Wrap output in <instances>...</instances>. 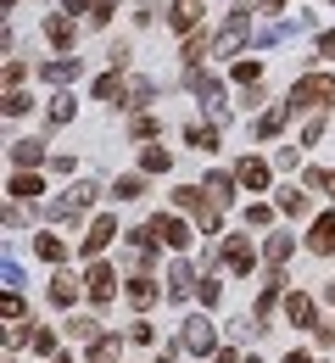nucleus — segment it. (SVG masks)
Returning <instances> with one entry per match:
<instances>
[{"mask_svg": "<svg viewBox=\"0 0 335 363\" xmlns=\"http://www.w3.org/2000/svg\"><path fill=\"white\" fill-rule=\"evenodd\" d=\"M280 207H285V213H296V218H302V213H307V196H302V190L290 184V190H280Z\"/></svg>", "mask_w": 335, "mask_h": 363, "instance_id": "24", "label": "nucleus"}, {"mask_svg": "<svg viewBox=\"0 0 335 363\" xmlns=\"http://www.w3.org/2000/svg\"><path fill=\"white\" fill-rule=\"evenodd\" d=\"M40 190H45V184L34 179V174H11V196H17V201H23V196H28V201H34V196H40Z\"/></svg>", "mask_w": 335, "mask_h": 363, "instance_id": "19", "label": "nucleus"}, {"mask_svg": "<svg viewBox=\"0 0 335 363\" xmlns=\"http://www.w3.org/2000/svg\"><path fill=\"white\" fill-rule=\"evenodd\" d=\"M151 229H157V240H168V246H174V252H185V246H191V229L179 224V218H174V213H168V218H162V213H157V218H151Z\"/></svg>", "mask_w": 335, "mask_h": 363, "instance_id": "2", "label": "nucleus"}, {"mask_svg": "<svg viewBox=\"0 0 335 363\" xmlns=\"http://www.w3.org/2000/svg\"><path fill=\"white\" fill-rule=\"evenodd\" d=\"M235 184H246V190H268V162H263V157H240Z\"/></svg>", "mask_w": 335, "mask_h": 363, "instance_id": "3", "label": "nucleus"}, {"mask_svg": "<svg viewBox=\"0 0 335 363\" xmlns=\"http://www.w3.org/2000/svg\"><path fill=\"white\" fill-rule=\"evenodd\" d=\"M28 112V95L23 90H6V118H23Z\"/></svg>", "mask_w": 335, "mask_h": 363, "instance_id": "28", "label": "nucleus"}, {"mask_svg": "<svg viewBox=\"0 0 335 363\" xmlns=\"http://www.w3.org/2000/svg\"><path fill=\"white\" fill-rule=\"evenodd\" d=\"M319 56H335V34H324V40H319Z\"/></svg>", "mask_w": 335, "mask_h": 363, "instance_id": "32", "label": "nucleus"}, {"mask_svg": "<svg viewBox=\"0 0 335 363\" xmlns=\"http://www.w3.org/2000/svg\"><path fill=\"white\" fill-rule=\"evenodd\" d=\"M45 40L56 50H73V23H67V17H50V23H45Z\"/></svg>", "mask_w": 335, "mask_h": 363, "instance_id": "13", "label": "nucleus"}, {"mask_svg": "<svg viewBox=\"0 0 335 363\" xmlns=\"http://www.w3.org/2000/svg\"><path fill=\"white\" fill-rule=\"evenodd\" d=\"M335 101V79L330 73H307V79H296V90H290V112H302V106H330Z\"/></svg>", "mask_w": 335, "mask_h": 363, "instance_id": "1", "label": "nucleus"}, {"mask_svg": "<svg viewBox=\"0 0 335 363\" xmlns=\"http://www.w3.org/2000/svg\"><path fill=\"white\" fill-rule=\"evenodd\" d=\"M96 95H101V101H112V95L123 101V79H118V73H106V79H96Z\"/></svg>", "mask_w": 335, "mask_h": 363, "instance_id": "25", "label": "nucleus"}, {"mask_svg": "<svg viewBox=\"0 0 335 363\" xmlns=\"http://www.w3.org/2000/svg\"><path fill=\"white\" fill-rule=\"evenodd\" d=\"M285 318L296 324V330H307V324H319V318H313V296H302V291H290V296H285Z\"/></svg>", "mask_w": 335, "mask_h": 363, "instance_id": "7", "label": "nucleus"}, {"mask_svg": "<svg viewBox=\"0 0 335 363\" xmlns=\"http://www.w3.org/2000/svg\"><path fill=\"white\" fill-rule=\"evenodd\" d=\"M11 162H17V168H34V162H45V145H40V140H17V145H11Z\"/></svg>", "mask_w": 335, "mask_h": 363, "instance_id": "11", "label": "nucleus"}, {"mask_svg": "<svg viewBox=\"0 0 335 363\" xmlns=\"http://www.w3.org/2000/svg\"><path fill=\"white\" fill-rule=\"evenodd\" d=\"M263 252H268V263H285V257H290V235H274Z\"/></svg>", "mask_w": 335, "mask_h": 363, "instance_id": "26", "label": "nucleus"}, {"mask_svg": "<svg viewBox=\"0 0 335 363\" xmlns=\"http://www.w3.org/2000/svg\"><path fill=\"white\" fill-rule=\"evenodd\" d=\"M307 246H313L319 257H335V213H324V218L313 224V235H307Z\"/></svg>", "mask_w": 335, "mask_h": 363, "instance_id": "6", "label": "nucleus"}, {"mask_svg": "<svg viewBox=\"0 0 335 363\" xmlns=\"http://www.w3.org/2000/svg\"><path fill=\"white\" fill-rule=\"evenodd\" d=\"M218 363H240V352H218Z\"/></svg>", "mask_w": 335, "mask_h": 363, "instance_id": "35", "label": "nucleus"}, {"mask_svg": "<svg viewBox=\"0 0 335 363\" xmlns=\"http://www.w3.org/2000/svg\"><path fill=\"white\" fill-rule=\"evenodd\" d=\"M28 347H34V352H56V335H50V330H34V341H28Z\"/></svg>", "mask_w": 335, "mask_h": 363, "instance_id": "31", "label": "nucleus"}, {"mask_svg": "<svg viewBox=\"0 0 335 363\" xmlns=\"http://www.w3.org/2000/svg\"><path fill=\"white\" fill-rule=\"evenodd\" d=\"M285 363H313V358H307V352H285Z\"/></svg>", "mask_w": 335, "mask_h": 363, "instance_id": "34", "label": "nucleus"}, {"mask_svg": "<svg viewBox=\"0 0 335 363\" xmlns=\"http://www.w3.org/2000/svg\"><path fill=\"white\" fill-rule=\"evenodd\" d=\"M135 196H145V179L140 174H123L118 179V201H135Z\"/></svg>", "mask_w": 335, "mask_h": 363, "instance_id": "22", "label": "nucleus"}, {"mask_svg": "<svg viewBox=\"0 0 335 363\" xmlns=\"http://www.w3.org/2000/svg\"><path fill=\"white\" fill-rule=\"evenodd\" d=\"M140 162H145V174H168V162H174V157H168L162 145H151V151H145Z\"/></svg>", "mask_w": 335, "mask_h": 363, "instance_id": "23", "label": "nucleus"}, {"mask_svg": "<svg viewBox=\"0 0 335 363\" xmlns=\"http://www.w3.org/2000/svg\"><path fill=\"white\" fill-rule=\"evenodd\" d=\"M280 123H285V112H268V118L257 123V135H263V140H268V135H280Z\"/></svg>", "mask_w": 335, "mask_h": 363, "instance_id": "30", "label": "nucleus"}, {"mask_svg": "<svg viewBox=\"0 0 335 363\" xmlns=\"http://www.w3.org/2000/svg\"><path fill=\"white\" fill-rule=\"evenodd\" d=\"M118 352H123V341H118V335H101V341H96V352H90V363H112Z\"/></svg>", "mask_w": 335, "mask_h": 363, "instance_id": "20", "label": "nucleus"}, {"mask_svg": "<svg viewBox=\"0 0 335 363\" xmlns=\"http://www.w3.org/2000/svg\"><path fill=\"white\" fill-rule=\"evenodd\" d=\"M112 240H118V218H96V224H90V235H84V257L106 252Z\"/></svg>", "mask_w": 335, "mask_h": 363, "instance_id": "4", "label": "nucleus"}, {"mask_svg": "<svg viewBox=\"0 0 335 363\" xmlns=\"http://www.w3.org/2000/svg\"><path fill=\"white\" fill-rule=\"evenodd\" d=\"M191 263H174V269H168V291H174V296H191Z\"/></svg>", "mask_w": 335, "mask_h": 363, "instance_id": "16", "label": "nucleus"}, {"mask_svg": "<svg viewBox=\"0 0 335 363\" xmlns=\"http://www.w3.org/2000/svg\"><path fill=\"white\" fill-rule=\"evenodd\" d=\"M50 363H79V358H67V352H56V358H50Z\"/></svg>", "mask_w": 335, "mask_h": 363, "instance_id": "37", "label": "nucleus"}, {"mask_svg": "<svg viewBox=\"0 0 335 363\" xmlns=\"http://www.w3.org/2000/svg\"><path fill=\"white\" fill-rule=\"evenodd\" d=\"M73 296H79V285H73V274H62V279H50V302H56V308H73Z\"/></svg>", "mask_w": 335, "mask_h": 363, "instance_id": "15", "label": "nucleus"}, {"mask_svg": "<svg viewBox=\"0 0 335 363\" xmlns=\"http://www.w3.org/2000/svg\"><path fill=\"white\" fill-rule=\"evenodd\" d=\"M79 73H84V67H79V56H67V62H50V67H45V79H56V84H62V79H79Z\"/></svg>", "mask_w": 335, "mask_h": 363, "instance_id": "21", "label": "nucleus"}, {"mask_svg": "<svg viewBox=\"0 0 335 363\" xmlns=\"http://www.w3.org/2000/svg\"><path fill=\"white\" fill-rule=\"evenodd\" d=\"M185 347H191V352H212V324H207V318H191V324H185Z\"/></svg>", "mask_w": 335, "mask_h": 363, "instance_id": "9", "label": "nucleus"}, {"mask_svg": "<svg viewBox=\"0 0 335 363\" xmlns=\"http://www.w3.org/2000/svg\"><path fill=\"white\" fill-rule=\"evenodd\" d=\"M280 6H285V0H263V11H280Z\"/></svg>", "mask_w": 335, "mask_h": 363, "instance_id": "36", "label": "nucleus"}, {"mask_svg": "<svg viewBox=\"0 0 335 363\" xmlns=\"http://www.w3.org/2000/svg\"><path fill=\"white\" fill-rule=\"evenodd\" d=\"M185 140H191L195 151H212V145H218V129H212V123H207V129H201V123H191V129H185Z\"/></svg>", "mask_w": 335, "mask_h": 363, "instance_id": "17", "label": "nucleus"}, {"mask_svg": "<svg viewBox=\"0 0 335 363\" xmlns=\"http://www.w3.org/2000/svg\"><path fill=\"white\" fill-rule=\"evenodd\" d=\"M34 252H40L45 263H62V257H67V240H62V235H40V240H34Z\"/></svg>", "mask_w": 335, "mask_h": 363, "instance_id": "14", "label": "nucleus"}, {"mask_svg": "<svg viewBox=\"0 0 335 363\" xmlns=\"http://www.w3.org/2000/svg\"><path fill=\"white\" fill-rule=\"evenodd\" d=\"M224 263H229L235 274H251V263H257V252H251V240H246V235H235V240L224 246Z\"/></svg>", "mask_w": 335, "mask_h": 363, "instance_id": "5", "label": "nucleus"}, {"mask_svg": "<svg viewBox=\"0 0 335 363\" xmlns=\"http://www.w3.org/2000/svg\"><path fill=\"white\" fill-rule=\"evenodd\" d=\"M73 118V95H56V106H50V123H67Z\"/></svg>", "mask_w": 335, "mask_h": 363, "instance_id": "29", "label": "nucleus"}, {"mask_svg": "<svg viewBox=\"0 0 335 363\" xmlns=\"http://www.w3.org/2000/svg\"><path fill=\"white\" fill-rule=\"evenodd\" d=\"M67 335H79V341H101V318H67Z\"/></svg>", "mask_w": 335, "mask_h": 363, "instance_id": "18", "label": "nucleus"}, {"mask_svg": "<svg viewBox=\"0 0 335 363\" xmlns=\"http://www.w3.org/2000/svg\"><path fill=\"white\" fill-rule=\"evenodd\" d=\"M129 302H135V308H151V302H157V279H151V274H135V279H129Z\"/></svg>", "mask_w": 335, "mask_h": 363, "instance_id": "10", "label": "nucleus"}, {"mask_svg": "<svg viewBox=\"0 0 335 363\" xmlns=\"http://www.w3.org/2000/svg\"><path fill=\"white\" fill-rule=\"evenodd\" d=\"M330 302H335V291H330Z\"/></svg>", "mask_w": 335, "mask_h": 363, "instance_id": "38", "label": "nucleus"}, {"mask_svg": "<svg viewBox=\"0 0 335 363\" xmlns=\"http://www.w3.org/2000/svg\"><path fill=\"white\" fill-rule=\"evenodd\" d=\"M112 279H118V274L106 269V263L90 269V296H96V302H112Z\"/></svg>", "mask_w": 335, "mask_h": 363, "instance_id": "12", "label": "nucleus"}, {"mask_svg": "<svg viewBox=\"0 0 335 363\" xmlns=\"http://www.w3.org/2000/svg\"><path fill=\"white\" fill-rule=\"evenodd\" d=\"M168 23H174L179 34H191L195 23H201V0H174V11H168Z\"/></svg>", "mask_w": 335, "mask_h": 363, "instance_id": "8", "label": "nucleus"}, {"mask_svg": "<svg viewBox=\"0 0 335 363\" xmlns=\"http://www.w3.org/2000/svg\"><path fill=\"white\" fill-rule=\"evenodd\" d=\"M157 363H179V347H168V352H162Z\"/></svg>", "mask_w": 335, "mask_h": 363, "instance_id": "33", "label": "nucleus"}, {"mask_svg": "<svg viewBox=\"0 0 335 363\" xmlns=\"http://www.w3.org/2000/svg\"><path fill=\"white\" fill-rule=\"evenodd\" d=\"M235 79L240 84H257L263 79V62H235Z\"/></svg>", "mask_w": 335, "mask_h": 363, "instance_id": "27", "label": "nucleus"}]
</instances>
